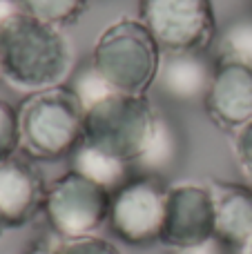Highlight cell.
I'll return each mask as SVG.
<instances>
[{
    "label": "cell",
    "instance_id": "obj_1",
    "mask_svg": "<svg viewBox=\"0 0 252 254\" xmlns=\"http://www.w3.org/2000/svg\"><path fill=\"white\" fill-rule=\"evenodd\" d=\"M71 45L58 27L13 4L0 16V76L13 87L40 92L71 76Z\"/></svg>",
    "mask_w": 252,
    "mask_h": 254
},
{
    "label": "cell",
    "instance_id": "obj_2",
    "mask_svg": "<svg viewBox=\"0 0 252 254\" xmlns=\"http://www.w3.org/2000/svg\"><path fill=\"white\" fill-rule=\"evenodd\" d=\"M85 105L69 85L34 92L18 105L20 152L36 161H63L83 140Z\"/></svg>",
    "mask_w": 252,
    "mask_h": 254
},
{
    "label": "cell",
    "instance_id": "obj_3",
    "mask_svg": "<svg viewBox=\"0 0 252 254\" xmlns=\"http://www.w3.org/2000/svg\"><path fill=\"white\" fill-rule=\"evenodd\" d=\"M159 43L138 18H121L101 31L89 63L114 92L145 96L161 65Z\"/></svg>",
    "mask_w": 252,
    "mask_h": 254
},
{
    "label": "cell",
    "instance_id": "obj_4",
    "mask_svg": "<svg viewBox=\"0 0 252 254\" xmlns=\"http://www.w3.org/2000/svg\"><path fill=\"white\" fill-rule=\"evenodd\" d=\"M154 119L145 96L112 92L85 110L80 143L134 165L150 143Z\"/></svg>",
    "mask_w": 252,
    "mask_h": 254
},
{
    "label": "cell",
    "instance_id": "obj_5",
    "mask_svg": "<svg viewBox=\"0 0 252 254\" xmlns=\"http://www.w3.org/2000/svg\"><path fill=\"white\" fill-rule=\"evenodd\" d=\"M112 194L76 170L65 172L47 188L45 216L58 239L89 237L110 216Z\"/></svg>",
    "mask_w": 252,
    "mask_h": 254
},
{
    "label": "cell",
    "instance_id": "obj_6",
    "mask_svg": "<svg viewBox=\"0 0 252 254\" xmlns=\"http://www.w3.org/2000/svg\"><path fill=\"white\" fill-rule=\"evenodd\" d=\"M138 20L161 52H201L217 40L212 0H141Z\"/></svg>",
    "mask_w": 252,
    "mask_h": 254
},
{
    "label": "cell",
    "instance_id": "obj_7",
    "mask_svg": "<svg viewBox=\"0 0 252 254\" xmlns=\"http://www.w3.org/2000/svg\"><path fill=\"white\" fill-rule=\"evenodd\" d=\"M165 194L168 188L161 179L145 174H134L123 188L112 194L110 230L127 246H152L159 243L165 214Z\"/></svg>",
    "mask_w": 252,
    "mask_h": 254
},
{
    "label": "cell",
    "instance_id": "obj_8",
    "mask_svg": "<svg viewBox=\"0 0 252 254\" xmlns=\"http://www.w3.org/2000/svg\"><path fill=\"white\" fill-rule=\"evenodd\" d=\"M214 239V203L208 185L181 183L168 188L161 239L163 246L192 248Z\"/></svg>",
    "mask_w": 252,
    "mask_h": 254
},
{
    "label": "cell",
    "instance_id": "obj_9",
    "mask_svg": "<svg viewBox=\"0 0 252 254\" xmlns=\"http://www.w3.org/2000/svg\"><path fill=\"white\" fill-rule=\"evenodd\" d=\"M203 107L208 119L223 131H239L252 121V67L219 58Z\"/></svg>",
    "mask_w": 252,
    "mask_h": 254
},
{
    "label": "cell",
    "instance_id": "obj_10",
    "mask_svg": "<svg viewBox=\"0 0 252 254\" xmlns=\"http://www.w3.org/2000/svg\"><path fill=\"white\" fill-rule=\"evenodd\" d=\"M219 58L208 49L201 52H163L154 87L165 101L174 105H194L203 103Z\"/></svg>",
    "mask_w": 252,
    "mask_h": 254
},
{
    "label": "cell",
    "instance_id": "obj_11",
    "mask_svg": "<svg viewBox=\"0 0 252 254\" xmlns=\"http://www.w3.org/2000/svg\"><path fill=\"white\" fill-rule=\"evenodd\" d=\"M45 188L29 158L11 156L0 163V216L4 228H22L45 207Z\"/></svg>",
    "mask_w": 252,
    "mask_h": 254
},
{
    "label": "cell",
    "instance_id": "obj_12",
    "mask_svg": "<svg viewBox=\"0 0 252 254\" xmlns=\"http://www.w3.org/2000/svg\"><path fill=\"white\" fill-rule=\"evenodd\" d=\"M208 188L214 203V239L244 250L252 241V188L228 181H210Z\"/></svg>",
    "mask_w": 252,
    "mask_h": 254
},
{
    "label": "cell",
    "instance_id": "obj_13",
    "mask_svg": "<svg viewBox=\"0 0 252 254\" xmlns=\"http://www.w3.org/2000/svg\"><path fill=\"white\" fill-rule=\"evenodd\" d=\"M181 145H183V138H181L179 127L174 125V121L170 119V116L156 112L150 143H147L145 152L138 156V161L134 163V172H136V174L161 179V176L168 174L179 163Z\"/></svg>",
    "mask_w": 252,
    "mask_h": 254
},
{
    "label": "cell",
    "instance_id": "obj_14",
    "mask_svg": "<svg viewBox=\"0 0 252 254\" xmlns=\"http://www.w3.org/2000/svg\"><path fill=\"white\" fill-rule=\"evenodd\" d=\"M69 161H71V170L80 172V174L89 176L92 181L101 183L110 194H114L119 188H123V185L136 174L134 165H129V163H125V161H119V158H114V156H107V154L98 152V149H94V147H87L85 143H80L78 147L71 152Z\"/></svg>",
    "mask_w": 252,
    "mask_h": 254
},
{
    "label": "cell",
    "instance_id": "obj_15",
    "mask_svg": "<svg viewBox=\"0 0 252 254\" xmlns=\"http://www.w3.org/2000/svg\"><path fill=\"white\" fill-rule=\"evenodd\" d=\"M16 4L20 11L63 29L80 20L89 0H16Z\"/></svg>",
    "mask_w": 252,
    "mask_h": 254
},
{
    "label": "cell",
    "instance_id": "obj_16",
    "mask_svg": "<svg viewBox=\"0 0 252 254\" xmlns=\"http://www.w3.org/2000/svg\"><path fill=\"white\" fill-rule=\"evenodd\" d=\"M217 58H230L252 67V13L230 20L217 34Z\"/></svg>",
    "mask_w": 252,
    "mask_h": 254
},
{
    "label": "cell",
    "instance_id": "obj_17",
    "mask_svg": "<svg viewBox=\"0 0 252 254\" xmlns=\"http://www.w3.org/2000/svg\"><path fill=\"white\" fill-rule=\"evenodd\" d=\"M69 87L76 92V96L83 101L85 110H87L92 103L101 101L103 96H107V94H112L114 89L110 87V85L105 83V80L101 78V74H98L96 69H94L92 63H87L85 67H80L78 71H76L74 76H71V83Z\"/></svg>",
    "mask_w": 252,
    "mask_h": 254
},
{
    "label": "cell",
    "instance_id": "obj_18",
    "mask_svg": "<svg viewBox=\"0 0 252 254\" xmlns=\"http://www.w3.org/2000/svg\"><path fill=\"white\" fill-rule=\"evenodd\" d=\"M20 149V129H18V110L11 103L0 98V163L16 156Z\"/></svg>",
    "mask_w": 252,
    "mask_h": 254
},
{
    "label": "cell",
    "instance_id": "obj_19",
    "mask_svg": "<svg viewBox=\"0 0 252 254\" xmlns=\"http://www.w3.org/2000/svg\"><path fill=\"white\" fill-rule=\"evenodd\" d=\"M52 254H123L114 243L105 241L101 237H74V239H58L54 246H49Z\"/></svg>",
    "mask_w": 252,
    "mask_h": 254
},
{
    "label": "cell",
    "instance_id": "obj_20",
    "mask_svg": "<svg viewBox=\"0 0 252 254\" xmlns=\"http://www.w3.org/2000/svg\"><path fill=\"white\" fill-rule=\"evenodd\" d=\"M232 152L237 156L241 172H244L246 181L252 188V121L246 123L239 131H235V138H232Z\"/></svg>",
    "mask_w": 252,
    "mask_h": 254
},
{
    "label": "cell",
    "instance_id": "obj_21",
    "mask_svg": "<svg viewBox=\"0 0 252 254\" xmlns=\"http://www.w3.org/2000/svg\"><path fill=\"white\" fill-rule=\"evenodd\" d=\"M226 250H230V248H226L221 241H217V239H210V241L201 243V246L177 248V250H172V254H226Z\"/></svg>",
    "mask_w": 252,
    "mask_h": 254
},
{
    "label": "cell",
    "instance_id": "obj_22",
    "mask_svg": "<svg viewBox=\"0 0 252 254\" xmlns=\"http://www.w3.org/2000/svg\"><path fill=\"white\" fill-rule=\"evenodd\" d=\"M22 254H52V252H49V246H45V243H38V246L29 248V250L22 252Z\"/></svg>",
    "mask_w": 252,
    "mask_h": 254
},
{
    "label": "cell",
    "instance_id": "obj_23",
    "mask_svg": "<svg viewBox=\"0 0 252 254\" xmlns=\"http://www.w3.org/2000/svg\"><path fill=\"white\" fill-rule=\"evenodd\" d=\"M244 254H252V241H250V243H248V246H246V248H244Z\"/></svg>",
    "mask_w": 252,
    "mask_h": 254
},
{
    "label": "cell",
    "instance_id": "obj_24",
    "mask_svg": "<svg viewBox=\"0 0 252 254\" xmlns=\"http://www.w3.org/2000/svg\"><path fill=\"white\" fill-rule=\"evenodd\" d=\"M4 230H7V228H4V223H2V216H0V234H2Z\"/></svg>",
    "mask_w": 252,
    "mask_h": 254
},
{
    "label": "cell",
    "instance_id": "obj_25",
    "mask_svg": "<svg viewBox=\"0 0 252 254\" xmlns=\"http://www.w3.org/2000/svg\"><path fill=\"white\" fill-rule=\"evenodd\" d=\"M2 2H9V0H0V4H2Z\"/></svg>",
    "mask_w": 252,
    "mask_h": 254
},
{
    "label": "cell",
    "instance_id": "obj_26",
    "mask_svg": "<svg viewBox=\"0 0 252 254\" xmlns=\"http://www.w3.org/2000/svg\"><path fill=\"white\" fill-rule=\"evenodd\" d=\"M250 4H252V0H250Z\"/></svg>",
    "mask_w": 252,
    "mask_h": 254
},
{
    "label": "cell",
    "instance_id": "obj_27",
    "mask_svg": "<svg viewBox=\"0 0 252 254\" xmlns=\"http://www.w3.org/2000/svg\"><path fill=\"white\" fill-rule=\"evenodd\" d=\"M0 78H2V76H0Z\"/></svg>",
    "mask_w": 252,
    "mask_h": 254
}]
</instances>
